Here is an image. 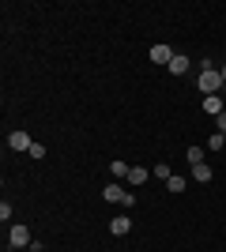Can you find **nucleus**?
Here are the masks:
<instances>
[{"mask_svg": "<svg viewBox=\"0 0 226 252\" xmlns=\"http://www.w3.org/2000/svg\"><path fill=\"white\" fill-rule=\"evenodd\" d=\"M129 230H132L129 215H117V219H109V233H113V237H125Z\"/></svg>", "mask_w": 226, "mask_h": 252, "instance_id": "obj_4", "label": "nucleus"}, {"mask_svg": "<svg viewBox=\"0 0 226 252\" xmlns=\"http://www.w3.org/2000/svg\"><path fill=\"white\" fill-rule=\"evenodd\" d=\"M200 91H204V98L219 94V91H223V72H215L211 64H204V72H200Z\"/></svg>", "mask_w": 226, "mask_h": 252, "instance_id": "obj_1", "label": "nucleus"}, {"mask_svg": "<svg viewBox=\"0 0 226 252\" xmlns=\"http://www.w3.org/2000/svg\"><path fill=\"white\" fill-rule=\"evenodd\" d=\"M8 147H11V151H31L34 143H31V136H27V132H11V136H8Z\"/></svg>", "mask_w": 226, "mask_h": 252, "instance_id": "obj_5", "label": "nucleus"}, {"mask_svg": "<svg viewBox=\"0 0 226 252\" xmlns=\"http://www.w3.org/2000/svg\"><path fill=\"white\" fill-rule=\"evenodd\" d=\"M151 173H155V177H159V181H170V177H173L166 162H155V169H151Z\"/></svg>", "mask_w": 226, "mask_h": 252, "instance_id": "obj_13", "label": "nucleus"}, {"mask_svg": "<svg viewBox=\"0 0 226 252\" xmlns=\"http://www.w3.org/2000/svg\"><path fill=\"white\" fill-rule=\"evenodd\" d=\"M204 109H207V113H215V117H219V113L226 109V105H223V94H207V98H204Z\"/></svg>", "mask_w": 226, "mask_h": 252, "instance_id": "obj_6", "label": "nucleus"}, {"mask_svg": "<svg viewBox=\"0 0 226 252\" xmlns=\"http://www.w3.org/2000/svg\"><path fill=\"white\" fill-rule=\"evenodd\" d=\"M173 57H177V53H173V49H170L166 42L151 45V61H155V64H166V68H170V61H173Z\"/></svg>", "mask_w": 226, "mask_h": 252, "instance_id": "obj_3", "label": "nucleus"}, {"mask_svg": "<svg viewBox=\"0 0 226 252\" xmlns=\"http://www.w3.org/2000/svg\"><path fill=\"white\" fill-rule=\"evenodd\" d=\"M147 177H151V169H143V166H132L129 169V185H143Z\"/></svg>", "mask_w": 226, "mask_h": 252, "instance_id": "obj_8", "label": "nucleus"}, {"mask_svg": "<svg viewBox=\"0 0 226 252\" xmlns=\"http://www.w3.org/2000/svg\"><path fill=\"white\" fill-rule=\"evenodd\" d=\"M166 189H170V192H185V177H177V173H173V177L166 181Z\"/></svg>", "mask_w": 226, "mask_h": 252, "instance_id": "obj_14", "label": "nucleus"}, {"mask_svg": "<svg viewBox=\"0 0 226 252\" xmlns=\"http://www.w3.org/2000/svg\"><path fill=\"white\" fill-rule=\"evenodd\" d=\"M129 162H109V173H113V177H129Z\"/></svg>", "mask_w": 226, "mask_h": 252, "instance_id": "obj_12", "label": "nucleus"}, {"mask_svg": "<svg viewBox=\"0 0 226 252\" xmlns=\"http://www.w3.org/2000/svg\"><path fill=\"white\" fill-rule=\"evenodd\" d=\"M193 181H200V185H207V181H211V166H207V162H200V166H193Z\"/></svg>", "mask_w": 226, "mask_h": 252, "instance_id": "obj_9", "label": "nucleus"}, {"mask_svg": "<svg viewBox=\"0 0 226 252\" xmlns=\"http://www.w3.org/2000/svg\"><path fill=\"white\" fill-rule=\"evenodd\" d=\"M27 155H31V158H34V162H38V158H45V147H42V143H34V147H31V151H27Z\"/></svg>", "mask_w": 226, "mask_h": 252, "instance_id": "obj_16", "label": "nucleus"}, {"mask_svg": "<svg viewBox=\"0 0 226 252\" xmlns=\"http://www.w3.org/2000/svg\"><path fill=\"white\" fill-rule=\"evenodd\" d=\"M102 196H106L109 203H121V200H125V189H121V185H106V189H102Z\"/></svg>", "mask_w": 226, "mask_h": 252, "instance_id": "obj_7", "label": "nucleus"}, {"mask_svg": "<svg viewBox=\"0 0 226 252\" xmlns=\"http://www.w3.org/2000/svg\"><path fill=\"white\" fill-rule=\"evenodd\" d=\"M170 72H173V75L189 72V57H181V53H177V57H173V61H170Z\"/></svg>", "mask_w": 226, "mask_h": 252, "instance_id": "obj_10", "label": "nucleus"}, {"mask_svg": "<svg viewBox=\"0 0 226 252\" xmlns=\"http://www.w3.org/2000/svg\"><path fill=\"white\" fill-rule=\"evenodd\" d=\"M8 245H11V249H27V245H31V230L15 222V226L8 230Z\"/></svg>", "mask_w": 226, "mask_h": 252, "instance_id": "obj_2", "label": "nucleus"}, {"mask_svg": "<svg viewBox=\"0 0 226 252\" xmlns=\"http://www.w3.org/2000/svg\"><path fill=\"white\" fill-rule=\"evenodd\" d=\"M223 87H226V64H223Z\"/></svg>", "mask_w": 226, "mask_h": 252, "instance_id": "obj_18", "label": "nucleus"}, {"mask_svg": "<svg viewBox=\"0 0 226 252\" xmlns=\"http://www.w3.org/2000/svg\"><path fill=\"white\" fill-rule=\"evenodd\" d=\"M219 132H226V109L219 113Z\"/></svg>", "mask_w": 226, "mask_h": 252, "instance_id": "obj_17", "label": "nucleus"}, {"mask_svg": "<svg viewBox=\"0 0 226 252\" xmlns=\"http://www.w3.org/2000/svg\"><path fill=\"white\" fill-rule=\"evenodd\" d=\"M189 162L200 166V162H204V147H189Z\"/></svg>", "mask_w": 226, "mask_h": 252, "instance_id": "obj_15", "label": "nucleus"}, {"mask_svg": "<svg viewBox=\"0 0 226 252\" xmlns=\"http://www.w3.org/2000/svg\"><path fill=\"white\" fill-rule=\"evenodd\" d=\"M207 147H211V151L226 147V132H211V136H207Z\"/></svg>", "mask_w": 226, "mask_h": 252, "instance_id": "obj_11", "label": "nucleus"}]
</instances>
